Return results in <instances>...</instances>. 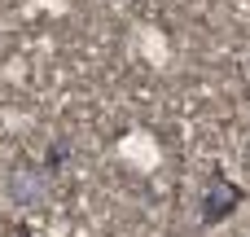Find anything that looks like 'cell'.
Listing matches in <instances>:
<instances>
[{
  "label": "cell",
  "mask_w": 250,
  "mask_h": 237,
  "mask_svg": "<svg viewBox=\"0 0 250 237\" xmlns=\"http://www.w3.org/2000/svg\"><path fill=\"white\" fill-rule=\"evenodd\" d=\"M242 202H246V189H242L237 180H229L224 172H211V180H207V189H202V198H198V229L224 224Z\"/></svg>",
  "instance_id": "6da1fadb"
},
{
  "label": "cell",
  "mask_w": 250,
  "mask_h": 237,
  "mask_svg": "<svg viewBox=\"0 0 250 237\" xmlns=\"http://www.w3.org/2000/svg\"><path fill=\"white\" fill-rule=\"evenodd\" d=\"M4 198L22 211H35L48 202V176L35 167V163H13L9 167V180H4Z\"/></svg>",
  "instance_id": "7a4b0ae2"
},
{
  "label": "cell",
  "mask_w": 250,
  "mask_h": 237,
  "mask_svg": "<svg viewBox=\"0 0 250 237\" xmlns=\"http://www.w3.org/2000/svg\"><path fill=\"white\" fill-rule=\"evenodd\" d=\"M70 163V141H48V154H44V176L62 172Z\"/></svg>",
  "instance_id": "3957f363"
},
{
  "label": "cell",
  "mask_w": 250,
  "mask_h": 237,
  "mask_svg": "<svg viewBox=\"0 0 250 237\" xmlns=\"http://www.w3.org/2000/svg\"><path fill=\"white\" fill-rule=\"evenodd\" d=\"M4 237H35V233H31V224H22V220H18V224H9V229H4Z\"/></svg>",
  "instance_id": "277c9868"
},
{
  "label": "cell",
  "mask_w": 250,
  "mask_h": 237,
  "mask_svg": "<svg viewBox=\"0 0 250 237\" xmlns=\"http://www.w3.org/2000/svg\"><path fill=\"white\" fill-rule=\"evenodd\" d=\"M246 158H250V141H246Z\"/></svg>",
  "instance_id": "5b68a950"
}]
</instances>
